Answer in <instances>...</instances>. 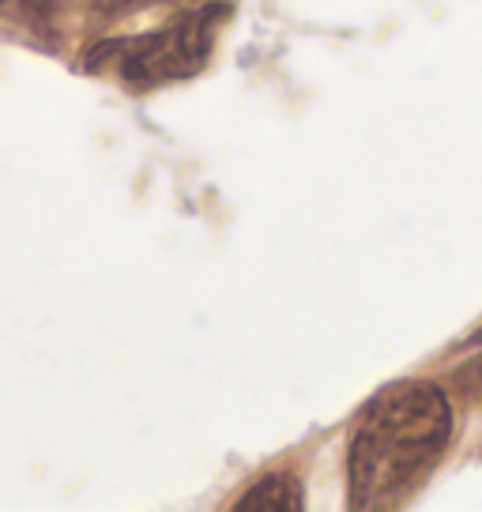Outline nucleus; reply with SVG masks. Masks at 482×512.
<instances>
[{
    "label": "nucleus",
    "mask_w": 482,
    "mask_h": 512,
    "mask_svg": "<svg viewBox=\"0 0 482 512\" xmlns=\"http://www.w3.org/2000/svg\"><path fill=\"white\" fill-rule=\"evenodd\" d=\"M452 437V407L437 384L411 381L370 403L351 445V505L392 509L437 464Z\"/></svg>",
    "instance_id": "1"
},
{
    "label": "nucleus",
    "mask_w": 482,
    "mask_h": 512,
    "mask_svg": "<svg viewBox=\"0 0 482 512\" xmlns=\"http://www.w3.org/2000/svg\"><path fill=\"white\" fill-rule=\"evenodd\" d=\"M219 19H223V8H204V12H193L162 31L147 34V38L110 49V53H117V68L132 87H159L170 80H185V76H196L208 61Z\"/></svg>",
    "instance_id": "2"
},
{
    "label": "nucleus",
    "mask_w": 482,
    "mask_h": 512,
    "mask_svg": "<svg viewBox=\"0 0 482 512\" xmlns=\"http://www.w3.org/2000/svg\"><path fill=\"white\" fill-rule=\"evenodd\" d=\"M302 505L306 501H302V486L294 475H264L234 505V512H298Z\"/></svg>",
    "instance_id": "3"
},
{
    "label": "nucleus",
    "mask_w": 482,
    "mask_h": 512,
    "mask_svg": "<svg viewBox=\"0 0 482 512\" xmlns=\"http://www.w3.org/2000/svg\"><path fill=\"white\" fill-rule=\"evenodd\" d=\"M0 16L16 19L34 31H46L53 19V0H0Z\"/></svg>",
    "instance_id": "4"
}]
</instances>
